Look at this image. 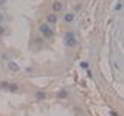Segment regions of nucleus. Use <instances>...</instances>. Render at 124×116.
<instances>
[{"instance_id": "1", "label": "nucleus", "mask_w": 124, "mask_h": 116, "mask_svg": "<svg viewBox=\"0 0 124 116\" xmlns=\"http://www.w3.org/2000/svg\"><path fill=\"white\" fill-rule=\"evenodd\" d=\"M39 33H40L45 39H51L54 31L51 28V25H48V23H40V25H39Z\"/></svg>"}, {"instance_id": "2", "label": "nucleus", "mask_w": 124, "mask_h": 116, "mask_svg": "<svg viewBox=\"0 0 124 116\" xmlns=\"http://www.w3.org/2000/svg\"><path fill=\"white\" fill-rule=\"evenodd\" d=\"M51 9H53V13L54 14H57V13H62V11L65 9V5L62 2H59V0H56V2H53V5H51Z\"/></svg>"}, {"instance_id": "3", "label": "nucleus", "mask_w": 124, "mask_h": 116, "mask_svg": "<svg viewBox=\"0 0 124 116\" xmlns=\"http://www.w3.org/2000/svg\"><path fill=\"white\" fill-rule=\"evenodd\" d=\"M56 22H57V15L54 14V13H50L45 17V23H48V25H54Z\"/></svg>"}, {"instance_id": "4", "label": "nucleus", "mask_w": 124, "mask_h": 116, "mask_svg": "<svg viewBox=\"0 0 124 116\" xmlns=\"http://www.w3.org/2000/svg\"><path fill=\"white\" fill-rule=\"evenodd\" d=\"M75 44H76L75 34H67V37H65V45H67V46H73Z\"/></svg>"}, {"instance_id": "5", "label": "nucleus", "mask_w": 124, "mask_h": 116, "mask_svg": "<svg viewBox=\"0 0 124 116\" xmlns=\"http://www.w3.org/2000/svg\"><path fill=\"white\" fill-rule=\"evenodd\" d=\"M64 22H67V23L75 22V13H65L64 14Z\"/></svg>"}, {"instance_id": "6", "label": "nucleus", "mask_w": 124, "mask_h": 116, "mask_svg": "<svg viewBox=\"0 0 124 116\" xmlns=\"http://www.w3.org/2000/svg\"><path fill=\"white\" fill-rule=\"evenodd\" d=\"M8 68H9L11 71H19V65L16 64V62H9V64H8Z\"/></svg>"}, {"instance_id": "7", "label": "nucleus", "mask_w": 124, "mask_h": 116, "mask_svg": "<svg viewBox=\"0 0 124 116\" xmlns=\"http://www.w3.org/2000/svg\"><path fill=\"white\" fill-rule=\"evenodd\" d=\"M8 90H9V91H17V90H19V85H16V84H9Z\"/></svg>"}, {"instance_id": "8", "label": "nucleus", "mask_w": 124, "mask_h": 116, "mask_svg": "<svg viewBox=\"0 0 124 116\" xmlns=\"http://www.w3.org/2000/svg\"><path fill=\"white\" fill-rule=\"evenodd\" d=\"M57 98H67V91H65V90L57 91Z\"/></svg>"}, {"instance_id": "9", "label": "nucleus", "mask_w": 124, "mask_h": 116, "mask_svg": "<svg viewBox=\"0 0 124 116\" xmlns=\"http://www.w3.org/2000/svg\"><path fill=\"white\" fill-rule=\"evenodd\" d=\"M5 33H6V28H5L3 25H0V36H3Z\"/></svg>"}, {"instance_id": "10", "label": "nucleus", "mask_w": 124, "mask_h": 116, "mask_svg": "<svg viewBox=\"0 0 124 116\" xmlns=\"http://www.w3.org/2000/svg\"><path fill=\"white\" fill-rule=\"evenodd\" d=\"M3 22H5V14L0 13V25H3Z\"/></svg>"}, {"instance_id": "11", "label": "nucleus", "mask_w": 124, "mask_h": 116, "mask_svg": "<svg viewBox=\"0 0 124 116\" xmlns=\"http://www.w3.org/2000/svg\"><path fill=\"white\" fill-rule=\"evenodd\" d=\"M81 67L87 70V68H88V62H81Z\"/></svg>"}, {"instance_id": "12", "label": "nucleus", "mask_w": 124, "mask_h": 116, "mask_svg": "<svg viewBox=\"0 0 124 116\" xmlns=\"http://www.w3.org/2000/svg\"><path fill=\"white\" fill-rule=\"evenodd\" d=\"M81 9V5H79V3H78V5L75 6V11H79ZM75 11H73V13H75Z\"/></svg>"}, {"instance_id": "13", "label": "nucleus", "mask_w": 124, "mask_h": 116, "mask_svg": "<svg viewBox=\"0 0 124 116\" xmlns=\"http://www.w3.org/2000/svg\"><path fill=\"white\" fill-rule=\"evenodd\" d=\"M110 115H112V116H118V113H116L115 110H110Z\"/></svg>"}, {"instance_id": "14", "label": "nucleus", "mask_w": 124, "mask_h": 116, "mask_svg": "<svg viewBox=\"0 0 124 116\" xmlns=\"http://www.w3.org/2000/svg\"><path fill=\"white\" fill-rule=\"evenodd\" d=\"M3 5H6V0H0V6H3Z\"/></svg>"}]
</instances>
